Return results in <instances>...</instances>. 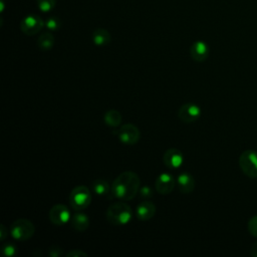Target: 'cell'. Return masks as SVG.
I'll return each mask as SVG.
<instances>
[{
	"mask_svg": "<svg viewBox=\"0 0 257 257\" xmlns=\"http://www.w3.org/2000/svg\"><path fill=\"white\" fill-rule=\"evenodd\" d=\"M2 254L4 256H7V257H13L17 254V247L13 244V243H6L5 245H3L2 249Z\"/></svg>",
	"mask_w": 257,
	"mask_h": 257,
	"instance_id": "ffe728a7",
	"label": "cell"
},
{
	"mask_svg": "<svg viewBox=\"0 0 257 257\" xmlns=\"http://www.w3.org/2000/svg\"><path fill=\"white\" fill-rule=\"evenodd\" d=\"M178 116L183 122H194L201 116V108L194 102H186L179 108Z\"/></svg>",
	"mask_w": 257,
	"mask_h": 257,
	"instance_id": "ba28073f",
	"label": "cell"
},
{
	"mask_svg": "<svg viewBox=\"0 0 257 257\" xmlns=\"http://www.w3.org/2000/svg\"><path fill=\"white\" fill-rule=\"evenodd\" d=\"M70 225L74 230L78 232H83L89 227V219L87 215L83 213H76L71 217Z\"/></svg>",
	"mask_w": 257,
	"mask_h": 257,
	"instance_id": "9a60e30c",
	"label": "cell"
},
{
	"mask_svg": "<svg viewBox=\"0 0 257 257\" xmlns=\"http://www.w3.org/2000/svg\"><path fill=\"white\" fill-rule=\"evenodd\" d=\"M49 220L56 226H62L71 219L69 209L63 204H57L50 208L48 212Z\"/></svg>",
	"mask_w": 257,
	"mask_h": 257,
	"instance_id": "8992f818",
	"label": "cell"
},
{
	"mask_svg": "<svg viewBox=\"0 0 257 257\" xmlns=\"http://www.w3.org/2000/svg\"><path fill=\"white\" fill-rule=\"evenodd\" d=\"M64 254L63 249L58 245H52L48 250V255L50 257H60Z\"/></svg>",
	"mask_w": 257,
	"mask_h": 257,
	"instance_id": "cb8c5ba5",
	"label": "cell"
},
{
	"mask_svg": "<svg viewBox=\"0 0 257 257\" xmlns=\"http://www.w3.org/2000/svg\"><path fill=\"white\" fill-rule=\"evenodd\" d=\"M53 44H54V37L49 32L42 33L37 40V45L41 50H49L52 48Z\"/></svg>",
	"mask_w": 257,
	"mask_h": 257,
	"instance_id": "d6986e66",
	"label": "cell"
},
{
	"mask_svg": "<svg viewBox=\"0 0 257 257\" xmlns=\"http://www.w3.org/2000/svg\"><path fill=\"white\" fill-rule=\"evenodd\" d=\"M45 25L50 30H57L60 27L61 23H60V20L57 17H50V18L47 19Z\"/></svg>",
	"mask_w": 257,
	"mask_h": 257,
	"instance_id": "7402d4cb",
	"label": "cell"
},
{
	"mask_svg": "<svg viewBox=\"0 0 257 257\" xmlns=\"http://www.w3.org/2000/svg\"><path fill=\"white\" fill-rule=\"evenodd\" d=\"M140 177L132 171H125L119 174L112 182L111 194L116 199L130 201L137 196L140 191Z\"/></svg>",
	"mask_w": 257,
	"mask_h": 257,
	"instance_id": "6da1fadb",
	"label": "cell"
},
{
	"mask_svg": "<svg viewBox=\"0 0 257 257\" xmlns=\"http://www.w3.org/2000/svg\"><path fill=\"white\" fill-rule=\"evenodd\" d=\"M117 137H118V140L120 141V143H122L123 145L133 146L139 142L141 133L135 124L125 123V124L121 125L120 128L118 130Z\"/></svg>",
	"mask_w": 257,
	"mask_h": 257,
	"instance_id": "52a82bcc",
	"label": "cell"
},
{
	"mask_svg": "<svg viewBox=\"0 0 257 257\" xmlns=\"http://www.w3.org/2000/svg\"><path fill=\"white\" fill-rule=\"evenodd\" d=\"M156 205L151 201H142L136 208L137 218L141 221H148L156 215Z\"/></svg>",
	"mask_w": 257,
	"mask_h": 257,
	"instance_id": "7c38bea8",
	"label": "cell"
},
{
	"mask_svg": "<svg viewBox=\"0 0 257 257\" xmlns=\"http://www.w3.org/2000/svg\"><path fill=\"white\" fill-rule=\"evenodd\" d=\"M239 166L242 172L249 178H257V152L254 150L244 151L239 157Z\"/></svg>",
	"mask_w": 257,
	"mask_h": 257,
	"instance_id": "5b68a950",
	"label": "cell"
},
{
	"mask_svg": "<svg viewBox=\"0 0 257 257\" xmlns=\"http://www.w3.org/2000/svg\"><path fill=\"white\" fill-rule=\"evenodd\" d=\"M176 179L169 173H162L156 180V191L161 195H169L176 186Z\"/></svg>",
	"mask_w": 257,
	"mask_h": 257,
	"instance_id": "9c48e42d",
	"label": "cell"
},
{
	"mask_svg": "<svg viewBox=\"0 0 257 257\" xmlns=\"http://www.w3.org/2000/svg\"><path fill=\"white\" fill-rule=\"evenodd\" d=\"M5 231H6V228H5V226L2 224V225H1V228H0V239H1V240H4L5 237L7 236V234H5Z\"/></svg>",
	"mask_w": 257,
	"mask_h": 257,
	"instance_id": "83f0119b",
	"label": "cell"
},
{
	"mask_svg": "<svg viewBox=\"0 0 257 257\" xmlns=\"http://www.w3.org/2000/svg\"><path fill=\"white\" fill-rule=\"evenodd\" d=\"M65 256L66 257H87L88 255L81 249H73V250L68 251L65 254Z\"/></svg>",
	"mask_w": 257,
	"mask_h": 257,
	"instance_id": "d4e9b609",
	"label": "cell"
},
{
	"mask_svg": "<svg viewBox=\"0 0 257 257\" xmlns=\"http://www.w3.org/2000/svg\"><path fill=\"white\" fill-rule=\"evenodd\" d=\"M92 40H93V43L95 45L103 46V45H107L110 42L111 37H110V34L107 30L102 29V28H98V29L94 30V32H93Z\"/></svg>",
	"mask_w": 257,
	"mask_h": 257,
	"instance_id": "2e32d148",
	"label": "cell"
},
{
	"mask_svg": "<svg viewBox=\"0 0 257 257\" xmlns=\"http://www.w3.org/2000/svg\"><path fill=\"white\" fill-rule=\"evenodd\" d=\"M35 232V227L31 221L25 218L15 220L10 227L11 236L17 241H27Z\"/></svg>",
	"mask_w": 257,
	"mask_h": 257,
	"instance_id": "277c9868",
	"label": "cell"
},
{
	"mask_svg": "<svg viewBox=\"0 0 257 257\" xmlns=\"http://www.w3.org/2000/svg\"><path fill=\"white\" fill-rule=\"evenodd\" d=\"M91 202V194L87 187L80 185L74 187L69 195V204L75 211L86 209Z\"/></svg>",
	"mask_w": 257,
	"mask_h": 257,
	"instance_id": "3957f363",
	"label": "cell"
},
{
	"mask_svg": "<svg viewBox=\"0 0 257 257\" xmlns=\"http://www.w3.org/2000/svg\"><path fill=\"white\" fill-rule=\"evenodd\" d=\"M250 254H251V256H253V257H257V241L254 242V243L251 245Z\"/></svg>",
	"mask_w": 257,
	"mask_h": 257,
	"instance_id": "4316f807",
	"label": "cell"
},
{
	"mask_svg": "<svg viewBox=\"0 0 257 257\" xmlns=\"http://www.w3.org/2000/svg\"><path fill=\"white\" fill-rule=\"evenodd\" d=\"M92 190L98 196H105L111 190L109 184L104 179H96L92 183Z\"/></svg>",
	"mask_w": 257,
	"mask_h": 257,
	"instance_id": "ac0fdd59",
	"label": "cell"
},
{
	"mask_svg": "<svg viewBox=\"0 0 257 257\" xmlns=\"http://www.w3.org/2000/svg\"><path fill=\"white\" fill-rule=\"evenodd\" d=\"M163 162L167 168L176 170L182 167L184 163V155L180 150L171 148L164 153Z\"/></svg>",
	"mask_w": 257,
	"mask_h": 257,
	"instance_id": "30bf717a",
	"label": "cell"
},
{
	"mask_svg": "<svg viewBox=\"0 0 257 257\" xmlns=\"http://www.w3.org/2000/svg\"><path fill=\"white\" fill-rule=\"evenodd\" d=\"M104 122L111 127H116L121 122V114L116 109H108L103 115Z\"/></svg>",
	"mask_w": 257,
	"mask_h": 257,
	"instance_id": "e0dca14e",
	"label": "cell"
},
{
	"mask_svg": "<svg viewBox=\"0 0 257 257\" xmlns=\"http://www.w3.org/2000/svg\"><path fill=\"white\" fill-rule=\"evenodd\" d=\"M43 27V21L37 15H28L21 22V30L27 35H34Z\"/></svg>",
	"mask_w": 257,
	"mask_h": 257,
	"instance_id": "8fae6325",
	"label": "cell"
},
{
	"mask_svg": "<svg viewBox=\"0 0 257 257\" xmlns=\"http://www.w3.org/2000/svg\"><path fill=\"white\" fill-rule=\"evenodd\" d=\"M140 195L142 198H150L153 196V192H152V189L149 187V186H145V187H142L139 191Z\"/></svg>",
	"mask_w": 257,
	"mask_h": 257,
	"instance_id": "484cf974",
	"label": "cell"
},
{
	"mask_svg": "<svg viewBox=\"0 0 257 257\" xmlns=\"http://www.w3.org/2000/svg\"><path fill=\"white\" fill-rule=\"evenodd\" d=\"M248 231L252 236L257 237V215L253 216L249 220V222H248Z\"/></svg>",
	"mask_w": 257,
	"mask_h": 257,
	"instance_id": "603a6c76",
	"label": "cell"
},
{
	"mask_svg": "<svg viewBox=\"0 0 257 257\" xmlns=\"http://www.w3.org/2000/svg\"><path fill=\"white\" fill-rule=\"evenodd\" d=\"M177 187L183 194H190L195 189V179L189 173H182L178 176Z\"/></svg>",
	"mask_w": 257,
	"mask_h": 257,
	"instance_id": "5bb4252c",
	"label": "cell"
},
{
	"mask_svg": "<svg viewBox=\"0 0 257 257\" xmlns=\"http://www.w3.org/2000/svg\"><path fill=\"white\" fill-rule=\"evenodd\" d=\"M37 3L40 10H42L43 12H47L54 7L55 0H37Z\"/></svg>",
	"mask_w": 257,
	"mask_h": 257,
	"instance_id": "44dd1931",
	"label": "cell"
},
{
	"mask_svg": "<svg viewBox=\"0 0 257 257\" xmlns=\"http://www.w3.org/2000/svg\"><path fill=\"white\" fill-rule=\"evenodd\" d=\"M133 212L124 202H115L106 210V220L114 226H124L131 222Z\"/></svg>",
	"mask_w": 257,
	"mask_h": 257,
	"instance_id": "7a4b0ae2",
	"label": "cell"
},
{
	"mask_svg": "<svg viewBox=\"0 0 257 257\" xmlns=\"http://www.w3.org/2000/svg\"><path fill=\"white\" fill-rule=\"evenodd\" d=\"M209 52L210 50L208 45L201 40L194 42L190 48L191 57L197 62L205 61L209 56Z\"/></svg>",
	"mask_w": 257,
	"mask_h": 257,
	"instance_id": "4fadbf2b",
	"label": "cell"
}]
</instances>
